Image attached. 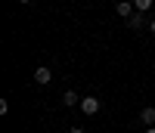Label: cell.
<instances>
[{
  "instance_id": "6da1fadb",
  "label": "cell",
  "mask_w": 155,
  "mask_h": 133,
  "mask_svg": "<svg viewBox=\"0 0 155 133\" xmlns=\"http://www.w3.org/2000/svg\"><path fill=\"white\" fill-rule=\"evenodd\" d=\"M99 105H102V102H99L96 96H84V99H81V105H78V109H81L84 115H90V118H93V115L99 112Z\"/></svg>"
},
{
  "instance_id": "7a4b0ae2",
  "label": "cell",
  "mask_w": 155,
  "mask_h": 133,
  "mask_svg": "<svg viewBox=\"0 0 155 133\" xmlns=\"http://www.w3.org/2000/svg\"><path fill=\"white\" fill-rule=\"evenodd\" d=\"M50 81H53V71H50L47 65H41V68H34V84H41V87H47Z\"/></svg>"
},
{
  "instance_id": "3957f363",
  "label": "cell",
  "mask_w": 155,
  "mask_h": 133,
  "mask_svg": "<svg viewBox=\"0 0 155 133\" xmlns=\"http://www.w3.org/2000/svg\"><path fill=\"white\" fill-rule=\"evenodd\" d=\"M140 121H143L146 127H152V124H155V109H152V105H146V109L140 112Z\"/></svg>"
},
{
  "instance_id": "277c9868",
  "label": "cell",
  "mask_w": 155,
  "mask_h": 133,
  "mask_svg": "<svg viewBox=\"0 0 155 133\" xmlns=\"http://www.w3.org/2000/svg\"><path fill=\"white\" fill-rule=\"evenodd\" d=\"M62 102H65L68 109H71V105H81V96H78L74 90H65V96H62Z\"/></svg>"
},
{
  "instance_id": "5b68a950",
  "label": "cell",
  "mask_w": 155,
  "mask_h": 133,
  "mask_svg": "<svg viewBox=\"0 0 155 133\" xmlns=\"http://www.w3.org/2000/svg\"><path fill=\"white\" fill-rule=\"evenodd\" d=\"M127 25H130L134 31H140V28H143V12H134V16L127 19Z\"/></svg>"
},
{
  "instance_id": "8992f818",
  "label": "cell",
  "mask_w": 155,
  "mask_h": 133,
  "mask_svg": "<svg viewBox=\"0 0 155 133\" xmlns=\"http://www.w3.org/2000/svg\"><path fill=\"white\" fill-rule=\"evenodd\" d=\"M118 16H124V19L134 16V0H130V3H118Z\"/></svg>"
},
{
  "instance_id": "52a82bcc",
  "label": "cell",
  "mask_w": 155,
  "mask_h": 133,
  "mask_svg": "<svg viewBox=\"0 0 155 133\" xmlns=\"http://www.w3.org/2000/svg\"><path fill=\"white\" fill-rule=\"evenodd\" d=\"M152 3H155V0H134V9H137V12H149Z\"/></svg>"
},
{
  "instance_id": "ba28073f",
  "label": "cell",
  "mask_w": 155,
  "mask_h": 133,
  "mask_svg": "<svg viewBox=\"0 0 155 133\" xmlns=\"http://www.w3.org/2000/svg\"><path fill=\"white\" fill-rule=\"evenodd\" d=\"M68 133H87V130H81V127H71V130H68Z\"/></svg>"
},
{
  "instance_id": "9c48e42d",
  "label": "cell",
  "mask_w": 155,
  "mask_h": 133,
  "mask_svg": "<svg viewBox=\"0 0 155 133\" xmlns=\"http://www.w3.org/2000/svg\"><path fill=\"white\" fill-rule=\"evenodd\" d=\"M149 31H152V34H155V19H152V22H149Z\"/></svg>"
},
{
  "instance_id": "30bf717a",
  "label": "cell",
  "mask_w": 155,
  "mask_h": 133,
  "mask_svg": "<svg viewBox=\"0 0 155 133\" xmlns=\"http://www.w3.org/2000/svg\"><path fill=\"white\" fill-rule=\"evenodd\" d=\"M143 133H155V127H146V130H143Z\"/></svg>"
},
{
  "instance_id": "8fae6325",
  "label": "cell",
  "mask_w": 155,
  "mask_h": 133,
  "mask_svg": "<svg viewBox=\"0 0 155 133\" xmlns=\"http://www.w3.org/2000/svg\"><path fill=\"white\" fill-rule=\"evenodd\" d=\"M19 3H31V0H19Z\"/></svg>"
}]
</instances>
